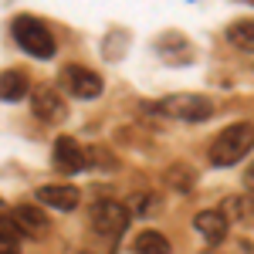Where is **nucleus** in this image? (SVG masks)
<instances>
[{"instance_id": "f257e3e1", "label": "nucleus", "mask_w": 254, "mask_h": 254, "mask_svg": "<svg viewBox=\"0 0 254 254\" xmlns=\"http://www.w3.org/2000/svg\"><path fill=\"white\" fill-rule=\"evenodd\" d=\"M254 149V126L251 122H234L210 142V163L214 166H234Z\"/></svg>"}, {"instance_id": "f03ea898", "label": "nucleus", "mask_w": 254, "mask_h": 254, "mask_svg": "<svg viewBox=\"0 0 254 254\" xmlns=\"http://www.w3.org/2000/svg\"><path fill=\"white\" fill-rule=\"evenodd\" d=\"M149 112L156 116H166V119H176V122H207L214 116V102L207 95H193V92H176V95H166L146 105Z\"/></svg>"}, {"instance_id": "7ed1b4c3", "label": "nucleus", "mask_w": 254, "mask_h": 254, "mask_svg": "<svg viewBox=\"0 0 254 254\" xmlns=\"http://www.w3.org/2000/svg\"><path fill=\"white\" fill-rule=\"evenodd\" d=\"M10 31H14V41L20 44V51H27L31 58H41V61L55 58V34L48 31L44 20L20 14V17H14Z\"/></svg>"}, {"instance_id": "20e7f679", "label": "nucleus", "mask_w": 254, "mask_h": 254, "mask_svg": "<svg viewBox=\"0 0 254 254\" xmlns=\"http://www.w3.org/2000/svg\"><path fill=\"white\" fill-rule=\"evenodd\" d=\"M88 227L105 241H119L129 231V207L119 200H98L88 210Z\"/></svg>"}, {"instance_id": "39448f33", "label": "nucleus", "mask_w": 254, "mask_h": 254, "mask_svg": "<svg viewBox=\"0 0 254 254\" xmlns=\"http://www.w3.org/2000/svg\"><path fill=\"white\" fill-rule=\"evenodd\" d=\"M61 88H64L68 95L88 102V98L102 95L105 85H102V75L88 71V68H81V64H68V68H61Z\"/></svg>"}, {"instance_id": "423d86ee", "label": "nucleus", "mask_w": 254, "mask_h": 254, "mask_svg": "<svg viewBox=\"0 0 254 254\" xmlns=\"http://www.w3.org/2000/svg\"><path fill=\"white\" fill-rule=\"evenodd\" d=\"M31 112L41 119V122H61L68 116V105L55 85H38L31 92Z\"/></svg>"}, {"instance_id": "0eeeda50", "label": "nucleus", "mask_w": 254, "mask_h": 254, "mask_svg": "<svg viewBox=\"0 0 254 254\" xmlns=\"http://www.w3.org/2000/svg\"><path fill=\"white\" fill-rule=\"evenodd\" d=\"M10 224L17 227V234H27V237H41L48 234V227H51V220L44 210H38L34 203H20L10 210Z\"/></svg>"}, {"instance_id": "6e6552de", "label": "nucleus", "mask_w": 254, "mask_h": 254, "mask_svg": "<svg viewBox=\"0 0 254 254\" xmlns=\"http://www.w3.org/2000/svg\"><path fill=\"white\" fill-rule=\"evenodd\" d=\"M85 163H88V156H85V149L71 136L55 139V170H61V173H81Z\"/></svg>"}, {"instance_id": "1a4fd4ad", "label": "nucleus", "mask_w": 254, "mask_h": 254, "mask_svg": "<svg viewBox=\"0 0 254 254\" xmlns=\"http://www.w3.org/2000/svg\"><path fill=\"white\" fill-rule=\"evenodd\" d=\"M38 200L44 207H55V210H75L81 193L75 187H68V183H44L38 190Z\"/></svg>"}, {"instance_id": "9d476101", "label": "nucleus", "mask_w": 254, "mask_h": 254, "mask_svg": "<svg viewBox=\"0 0 254 254\" xmlns=\"http://www.w3.org/2000/svg\"><path fill=\"white\" fill-rule=\"evenodd\" d=\"M193 231L207 244H220L224 237H227V231H231V224L224 220V214L220 210H200V214L193 217Z\"/></svg>"}, {"instance_id": "9b49d317", "label": "nucleus", "mask_w": 254, "mask_h": 254, "mask_svg": "<svg viewBox=\"0 0 254 254\" xmlns=\"http://www.w3.org/2000/svg\"><path fill=\"white\" fill-rule=\"evenodd\" d=\"M156 51L163 55L166 61H173V64H187V61L193 58V44L183 38L180 31H170V34H163L156 41Z\"/></svg>"}, {"instance_id": "f8f14e48", "label": "nucleus", "mask_w": 254, "mask_h": 254, "mask_svg": "<svg viewBox=\"0 0 254 254\" xmlns=\"http://www.w3.org/2000/svg\"><path fill=\"white\" fill-rule=\"evenodd\" d=\"M31 95V81L24 71L10 68V71H0V98L3 102H20V98Z\"/></svg>"}, {"instance_id": "ddd939ff", "label": "nucleus", "mask_w": 254, "mask_h": 254, "mask_svg": "<svg viewBox=\"0 0 254 254\" xmlns=\"http://www.w3.org/2000/svg\"><path fill=\"white\" fill-rule=\"evenodd\" d=\"M227 41L241 48V51H254V20H234L231 27H227Z\"/></svg>"}, {"instance_id": "4468645a", "label": "nucleus", "mask_w": 254, "mask_h": 254, "mask_svg": "<svg viewBox=\"0 0 254 254\" xmlns=\"http://www.w3.org/2000/svg\"><path fill=\"white\" fill-rule=\"evenodd\" d=\"M170 241L159 234V231H142L136 237V254H170Z\"/></svg>"}, {"instance_id": "2eb2a0df", "label": "nucleus", "mask_w": 254, "mask_h": 254, "mask_svg": "<svg viewBox=\"0 0 254 254\" xmlns=\"http://www.w3.org/2000/svg\"><path fill=\"white\" fill-rule=\"evenodd\" d=\"M220 214H224L227 224L231 220H251V200L248 196H227L224 207H220Z\"/></svg>"}, {"instance_id": "dca6fc26", "label": "nucleus", "mask_w": 254, "mask_h": 254, "mask_svg": "<svg viewBox=\"0 0 254 254\" xmlns=\"http://www.w3.org/2000/svg\"><path fill=\"white\" fill-rule=\"evenodd\" d=\"M166 183L173 187L176 193H190V187H193V173H190V166H187V163H173V166L166 170Z\"/></svg>"}, {"instance_id": "f3484780", "label": "nucleus", "mask_w": 254, "mask_h": 254, "mask_svg": "<svg viewBox=\"0 0 254 254\" xmlns=\"http://www.w3.org/2000/svg\"><path fill=\"white\" fill-rule=\"evenodd\" d=\"M17 244H20L17 227L10 224V214L7 210H0V251H17Z\"/></svg>"}, {"instance_id": "a211bd4d", "label": "nucleus", "mask_w": 254, "mask_h": 254, "mask_svg": "<svg viewBox=\"0 0 254 254\" xmlns=\"http://www.w3.org/2000/svg\"><path fill=\"white\" fill-rule=\"evenodd\" d=\"M244 187H248V200H254V163L244 170Z\"/></svg>"}, {"instance_id": "6ab92c4d", "label": "nucleus", "mask_w": 254, "mask_h": 254, "mask_svg": "<svg viewBox=\"0 0 254 254\" xmlns=\"http://www.w3.org/2000/svg\"><path fill=\"white\" fill-rule=\"evenodd\" d=\"M0 254H17V251H0Z\"/></svg>"}, {"instance_id": "aec40b11", "label": "nucleus", "mask_w": 254, "mask_h": 254, "mask_svg": "<svg viewBox=\"0 0 254 254\" xmlns=\"http://www.w3.org/2000/svg\"><path fill=\"white\" fill-rule=\"evenodd\" d=\"M0 210H7V207H3V200H0Z\"/></svg>"}, {"instance_id": "412c9836", "label": "nucleus", "mask_w": 254, "mask_h": 254, "mask_svg": "<svg viewBox=\"0 0 254 254\" xmlns=\"http://www.w3.org/2000/svg\"><path fill=\"white\" fill-rule=\"evenodd\" d=\"M78 254H92V251H78Z\"/></svg>"}]
</instances>
